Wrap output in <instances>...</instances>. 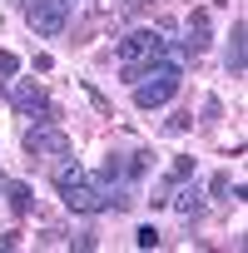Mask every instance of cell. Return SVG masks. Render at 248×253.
Returning <instances> with one entry per match:
<instances>
[{"label":"cell","instance_id":"cell-1","mask_svg":"<svg viewBox=\"0 0 248 253\" xmlns=\"http://www.w3.org/2000/svg\"><path fill=\"white\" fill-rule=\"evenodd\" d=\"M114 55H119V75L134 84L144 70H154V65L169 60V40H164V30H134V35H124L114 45Z\"/></svg>","mask_w":248,"mask_h":253},{"label":"cell","instance_id":"cell-2","mask_svg":"<svg viewBox=\"0 0 248 253\" xmlns=\"http://www.w3.org/2000/svg\"><path fill=\"white\" fill-rule=\"evenodd\" d=\"M179 84H184L179 65L164 60V65H154V70H144V75L134 80V104H139V109H164V104L179 94Z\"/></svg>","mask_w":248,"mask_h":253},{"label":"cell","instance_id":"cell-3","mask_svg":"<svg viewBox=\"0 0 248 253\" xmlns=\"http://www.w3.org/2000/svg\"><path fill=\"white\" fill-rule=\"evenodd\" d=\"M25 154L40 159V154H55V159H70V134L55 129V119L35 124V129H25Z\"/></svg>","mask_w":248,"mask_h":253},{"label":"cell","instance_id":"cell-4","mask_svg":"<svg viewBox=\"0 0 248 253\" xmlns=\"http://www.w3.org/2000/svg\"><path fill=\"white\" fill-rule=\"evenodd\" d=\"M25 20H30L35 35L55 40V35L65 30V20H70V5H60V0H30V5H25Z\"/></svg>","mask_w":248,"mask_h":253},{"label":"cell","instance_id":"cell-5","mask_svg":"<svg viewBox=\"0 0 248 253\" xmlns=\"http://www.w3.org/2000/svg\"><path fill=\"white\" fill-rule=\"evenodd\" d=\"M10 104L25 114V119H35V124H45V119H55V104H50V94L35 84V80H20L15 89H10Z\"/></svg>","mask_w":248,"mask_h":253},{"label":"cell","instance_id":"cell-6","mask_svg":"<svg viewBox=\"0 0 248 253\" xmlns=\"http://www.w3.org/2000/svg\"><path fill=\"white\" fill-rule=\"evenodd\" d=\"M184 60H199L204 50H208V10H194L189 15V25H184Z\"/></svg>","mask_w":248,"mask_h":253},{"label":"cell","instance_id":"cell-7","mask_svg":"<svg viewBox=\"0 0 248 253\" xmlns=\"http://www.w3.org/2000/svg\"><path fill=\"white\" fill-rule=\"evenodd\" d=\"M169 204H174V213H179V218H199V213H204V194H199V184H189V179L174 189V199H169Z\"/></svg>","mask_w":248,"mask_h":253},{"label":"cell","instance_id":"cell-8","mask_svg":"<svg viewBox=\"0 0 248 253\" xmlns=\"http://www.w3.org/2000/svg\"><path fill=\"white\" fill-rule=\"evenodd\" d=\"M243 35H248V25H243V20H233V35H228V55H223L228 75H243Z\"/></svg>","mask_w":248,"mask_h":253},{"label":"cell","instance_id":"cell-9","mask_svg":"<svg viewBox=\"0 0 248 253\" xmlns=\"http://www.w3.org/2000/svg\"><path fill=\"white\" fill-rule=\"evenodd\" d=\"M5 199H10V209H15L20 218L35 213V189H30V184H5Z\"/></svg>","mask_w":248,"mask_h":253},{"label":"cell","instance_id":"cell-10","mask_svg":"<svg viewBox=\"0 0 248 253\" xmlns=\"http://www.w3.org/2000/svg\"><path fill=\"white\" fill-rule=\"evenodd\" d=\"M228 189H233V174H228V169L208 179V194H213V199H228Z\"/></svg>","mask_w":248,"mask_h":253},{"label":"cell","instance_id":"cell-11","mask_svg":"<svg viewBox=\"0 0 248 253\" xmlns=\"http://www.w3.org/2000/svg\"><path fill=\"white\" fill-rule=\"evenodd\" d=\"M134 243H139V248H159L164 238H159V228H154V223H144V228L134 233Z\"/></svg>","mask_w":248,"mask_h":253},{"label":"cell","instance_id":"cell-12","mask_svg":"<svg viewBox=\"0 0 248 253\" xmlns=\"http://www.w3.org/2000/svg\"><path fill=\"white\" fill-rule=\"evenodd\" d=\"M15 75H20V60L10 50H0V80H15Z\"/></svg>","mask_w":248,"mask_h":253},{"label":"cell","instance_id":"cell-13","mask_svg":"<svg viewBox=\"0 0 248 253\" xmlns=\"http://www.w3.org/2000/svg\"><path fill=\"white\" fill-rule=\"evenodd\" d=\"M35 243H40V248H65V233H60V228H45Z\"/></svg>","mask_w":248,"mask_h":253},{"label":"cell","instance_id":"cell-14","mask_svg":"<svg viewBox=\"0 0 248 253\" xmlns=\"http://www.w3.org/2000/svg\"><path fill=\"white\" fill-rule=\"evenodd\" d=\"M189 129H194V114H174L169 119V134H189Z\"/></svg>","mask_w":248,"mask_h":253},{"label":"cell","instance_id":"cell-15","mask_svg":"<svg viewBox=\"0 0 248 253\" xmlns=\"http://www.w3.org/2000/svg\"><path fill=\"white\" fill-rule=\"evenodd\" d=\"M94 243H99V238H94L89 228H84V233H75V238H65V248H94Z\"/></svg>","mask_w":248,"mask_h":253},{"label":"cell","instance_id":"cell-16","mask_svg":"<svg viewBox=\"0 0 248 253\" xmlns=\"http://www.w3.org/2000/svg\"><path fill=\"white\" fill-rule=\"evenodd\" d=\"M218 114H223V99H204V124H213Z\"/></svg>","mask_w":248,"mask_h":253},{"label":"cell","instance_id":"cell-17","mask_svg":"<svg viewBox=\"0 0 248 253\" xmlns=\"http://www.w3.org/2000/svg\"><path fill=\"white\" fill-rule=\"evenodd\" d=\"M0 248H20V228H5V233H0Z\"/></svg>","mask_w":248,"mask_h":253},{"label":"cell","instance_id":"cell-18","mask_svg":"<svg viewBox=\"0 0 248 253\" xmlns=\"http://www.w3.org/2000/svg\"><path fill=\"white\" fill-rule=\"evenodd\" d=\"M5 184H10V179H5V174H0V194H5Z\"/></svg>","mask_w":248,"mask_h":253},{"label":"cell","instance_id":"cell-19","mask_svg":"<svg viewBox=\"0 0 248 253\" xmlns=\"http://www.w3.org/2000/svg\"><path fill=\"white\" fill-rule=\"evenodd\" d=\"M20 5H30V0H20Z\"/></svg>","mask_w":248,"mask_h":253}]
</instances>
